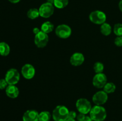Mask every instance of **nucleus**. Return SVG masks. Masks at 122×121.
<instances>
[{"label": "nucleus", "instance_id": "f257e3e1", "mask_svg": "<svg viewBox=\"0 0 122 121\" xmlns=\"http://www.w3.org/2000/svg\"><path fill=\"white\" fill-rule=\"evenodd\" d=\"M69 110L67 107L58 105L53 110L52 117L55 121H65L69 118Z\"/></svg>", "mask_w": 122, "mask_h": 121}, {"label": "nucleus", "instance_id": "f03ea898", "mask_svg": "<svg viewBox=\"0 0 122 121\" xmlns=\"http://www.w3.org/2000/svg\"><path fill=\"white\" fill-rule=\"evenodd\" d=\"M90 117L93 121H104L107 117V112L104 107L95 105L91 110Z\"/></svg>", "mask_w": 122, "mask_h": 121}, {"label": "nucleus", "instance_id": "7ed1b4c3", "mask_svg": "<svg viewBox=\"0 0 122 121\" xmlns=\"http://www.w3.org/2000/svg\"><path fill=\"white\" fill-rule=\"evenodd\" d=\"M76 107L79 112L85 115L89 113L92 109L90 102L85 98H79L76 103Z\"/></svg>", "mask_w": 122, "mask_h": 121}, {"label": "nucleus", "instance_id": "20e7f679", "mask_svg": "<svg viewBox=\"0 0 122 121\" xmlns=\"http://www.w3.org/2000/svg\"><path fill=\"white\" fill-rule=\"evenodd\" d=\"M5 79L8 85H15L20 80V74L16 69H10L6 73Z\"/></svg>", "mask_w": 122, "mask_h": 121}, {"label": "nucleus", "instance_id": "39448f33", "mask_svg": "<svg viewBox=\"0 0 122 121\" xmlns=\"http://www.w3.org/2000/svg\"><path fill=\"white\" fill-rule=\"evenodd\" d=\"M107 17L106 14L101 11L96 10L92 11L89 15V20L96 24H102L106 23Z\"/></svg>", "mask_w": 122, "mask_h": 121}, {"label": "nucleus", "instance_id": "423d86ee", "mask_svg": "<svg viewBox=\"0 0 122 121\" xmlns=\"http://www.w3.org/2000/svg\"><path fill=\"white\" fill-rule=\"evenodd\" d=\"M40 16L43 18H49L53 14L54 12V7L51 4L45 2L42 4L39 8Z\"/></svg>", "mask_w": 122, "mask_h": 121}, {"label": "nucleus", "instance_id": "0eeeda50", "mask_svg": "<svg viewBox=\"0 0 122 121\" xmlns=\"http://www.w3.org/2000/svg\"><path fill=\"white\" fill-rule=\"evenodd\" d=\"M71 34V29L68 25L60 24L56 29V34L61 39H67Z\"/></svg>", "mask_w": 122, "mask_h": 121}, {"label": "nucleus", "instance_id": "6e6552de", "mask_svg": "<svg viewBox=\"0 0 122 121\" xmlns=\"http://www.w3.org/2000/svg\"><path fill=\"white\" fill-rule=\"evenodd\" d=\"M49 37L48 34L41 31L39 33L35 36V43L36 46L39 48H43L45 47L48 42Z\"/></svg>", "mask_w": 122, "mask_h": 121}, {"label": "nucleus", "instance_id": "1a4fd4ad", "mask_svg": "<svg viewBox=\"0 0 122 121\" xmlns=\"http://www.w3.org/2000/svg\"><path fill=\"white\" fill-rule=\"evenodd\" d=\"M107 81V78L104 73L96 74L92 79L93 85L98 88H101L104 87Z\"/></svg>", "mask_w": 122, "mask_h": 121}, {"label": "nucleus", "instance_id": "9d476101", "mask_svg": "<svg viewBox=\"0 0 122 121\" xmlns=\"http://www.w3.org/2000/svg\"><path fill=\"white\" fill-rule=\"evenodd\" d=\"M108 100V94L104 90L97 92L92 97V101L95 105L101 106L105 104Z\"/></svg>", "mask_w": 122, "mask_h": 121}, {"label": "nucleus", "instance_id": "9b49d317", "mask_svg": "<svg viewBox=\"0 0 122 121\" xmlns=\"http://www.w3.org/2000/svg\"><path fill=\"white\" fill-rule=\"evenodd\" d=\"M21 74L26 79H32L35 74V69L34 66L29 64H26L21 68Z\"/></svg>", "mask_w": 122, "mask_h": 121}, {"label": "nucleus", "instance_id": "f8f14e48", "mask_svg": "<svg viewBox=\"0 0 122 121\" xmlns=\"http://www.w3.org/2000/svg\"><path fill=\"white\" fill-rule=\"evenodd\" d=\"M85 60V57L82 53L76 52L71 56L70 62V64L75 66H78L82 65Z\"/></svg>", "mask_w": 122, "mask_h": 121}, {"label": "nucleus", "instance_id": "ddd939ff", "mask_svg": "<svg viewBox=\"0 0 122 121\" xmlns=\"http://www.w3.org/2000/svg\"><path fill=\"white\" fill-rule=\"evenodd\" d=\"M23 121H39V113L35 110H28L23 115Z\"/></svg>", "mask_w": 122, "mask_h": 121}, {"label": "nucleus", "instance_id": "4468645a", "mask_svg": "<svg viewBox=\"0 0 122 121\" xmlns=\"http://www.w3.org/2000/svg\"><path fill=\"white\" fill-rule=\"evenodd\" d=\"M5 93L8 97L15 98L19 96V90L15 85H8L5 88Z\"/></svg>", "mask_w": 122, "mask_h": 121}, {"label": "nucleus", "instance_id": "2eb2a0df", "mask_svg": "<svg viewBox=\"0 0 122 121\" xmlns=\"http://www.w3.org/2000/svg\"><path fill=\"white\" fill-rule=\"evenodd\" d=\"M54 27V26L52 23L50 21H45L41 25V30L42 32H44L46 34H48L53 30Z\"/></svg>", "mask_w": 122, "mask_h": 121}, {"label": "nucleus", "instance_id": "dca6fc26", "mask_svg": "<svg viewBox=\"0 0 122 121\" xmlns=\"http://www.w3.org/2000/svg\"><path fill=\"white\" fill-rule=\"evenodd\" d=\"M10 52V47L9 45L5 42L0 43V55L3 56H6L8 55Z\"/></svg>", "mask_w": 122, "mask_h": 121}, {"label": "nucleus", "instance_id": "f3484780", "mask_svg": "<svg viewBox=\"0 0 122 121\" xmlns=\"http://www.w3.org/2000/svg\"><path fill=\"white\" fill-rule=\"evenodd\" d=\"M100 31H101V33L104 36H108L112 33V26L109 24L107 23H104L102 24L100 27Z\"/></svg>", "mask_w": 122, "mask_h": 121}, {"label": "nucleus", "instance_id": "a211bd4d", "mask_svg": "<svg viewBox=\"0 0 122 121\" xmlns=\"http://www.w3.org/2000/svg\"><path fill=\"white\" fill-rule=\"evenodd\" d=\"M27 16L29 19L31 20H34L37 19L39 16H40L39 14V9L36 8H30L27 13Z\"/></svg>", "mask_w": 122, "mask_h": 121}, {"label": "nucleus", "instance_id": "6ab92c4d", "mask_svg": "<svg viewBox=\"0 0 122 121\" xmlns=\"http://www.w3.org/2000/svg\"><path fill=\"white\" fill-rule=\"evenodd\" d=\"M116 89V86L113 83H107L103 87V90L107 94L114 93Z\"/></svg>", "mask_w": 122, "mask_h": 121}, {"label": "nucleus", "instance_id": "aec40b11", "mask_svg": "<svg viewBox=\"0 0 122 121\" xmlns=\"http://www.w3.org/2000/svg\"><path fill=\"white\" fill-rule=\"evenodd\" d=\"M51 115L48 111H43L39 113V121H50Z\"/></svg>", "mask_w": 122, "mask_h": 121}, {"label": "nucleus", "instance_id": "412c9836", "mask_svg": "<svg viewBox=\"0 0 122 121\" xmlns=\"http://www.w3.org/2000/svg\"><path fill=\"white\" fill-rule=\"evenodd\" d=\"M69 4V0H54V5L58 9H62L66 7Z\"/></svg>", "mask_w": 122, "mask_h": 121}, {"label": "nucleus", "instance_id": "4be33fe9", "mask_svg": "<svg viewBox=\"0 0 122 121\" xmlns=\"http://www.w3.org/2000/svg\"><path fill=\"white\" fill-rule=\"evenodd\" d=\"M104 69V64L100 62H97L94 65V70L96 74L102 73Z\"/></svg>", "mask_w": 122, "mask_h": 121}, {"label": "nucleus", "instance_id": "5701e85b", "mask_svg": "<svg viewBox=\"0 0 122 121\" xmlns=\"http://www.w3.org/2000/svg\"><path fill=\"white\" fill-rule=\"evenodd\" d=\"M114 33L117 36H122V24L120 23H117L114 25L113 28Z\"/></svg>", "mask_w": 122, "mask_h": 121}, {"label": "nucleus", "instance_id": "b1692460", "mask_svg": "<svg viewBox=\"0 0 122 121\" xmlns=\"http://www.w3.org/2000/svg\"><path fill=\"white\" fill-rule=\"evenodd\" d=\"M8 84L5 79H0V90H3L7 88Z\"/></svg>", "mask_w": 122, "mask_h": 121}, {"label": "nucleus", "instance_id": "393cba45", "mask_svg": "<svg viewBox=\"0 0 122 121\" xmlns=\"http://www.w3.org/2000/svg\"><path fill=\"white\" fill-rule=\"evenodd\" d=\"M114 44L118 47L122 46V36H117L114 39Z\"/></svg>", "mask_w": 122, "mask_h": 121}, {"label": "nucleus", "instance_id": "a878e982", "mask_svg": "<svg viewBox=\"0 0 122 121\" xmlns=\"http://www.w3.org/2000/svg\"><path fill=\"white\" fill-rule=\"evenodd\" d=\"M77 117V114H76V112L75 111H69V118L71 119H75V118Z\"/></svg>", "mask_w": 122, "mask_h": 121}, {"label": "nucleus", "instance_id": "bb28decb", "mask_svg": "<svg viewBox=\"0 0 122 121\" xmlns=\"http://www.w3.org/2000/svg\"><path fill=\"white\" fill-rule=\"evenodd\" d=\"M41 31V30H40L39 28H37V27H35L33 29V33H34L35 35H36V34H37L38 33H39Z\"/></svg>", "mask_w": 122, "mask_h": 121}, {"label": "nucleus", "instance_id": "cd10ccee", "mask_svg": "<svg viewBox=\"0 0 122 121\" xmlns=\"http://www.w3.org/2000/svg\"><path fill=\"white\" fill-rule=\"evenodd\" d=\"M82 121H93L92 119H91V117L90 116H85V117L83 118V119Z\"/></svg>", "mask_w": 122, "mask_h": 121}, {"label": "nucleus", "instance_id": "c85d7f7f", "mask_svg": "<svg viewBox=\"0 0 122 121\" xmlns=\"http://www.w3.org/2000/svg\"><path fill=\"white\" fill-rule=\"evenodd\" d=\"M119 7L120 10L122 12V0H120L119 3Z\"/></svg>", "mask_w": 122, "mask_h": 121}, {"label": "nucleus", "instance_id": "c756f323", "mask_svg": "<svg viewBox=\"0 0 122 121\" xmlns=\"http://www.w3.org/2000/svg\"><path fill=\"white\" fill-rule=\"evenodd\" d=\"M8 1H9L10 2H11V3L16 4L17 3V2H19L20 0H8Z\"/></svg>", "mask_w": 122, "mask_h": 121}, {"label": "nucleus", "instance_id": "7c9ffc66", "mask_svg": "<svg viewBox=\"0 0 122 121\" xmlns=\"http://www.w3.org/2000/svg\"><path fill=\"white\" fill-rule=\"evenodd\" d=\"M47 2L54 5V0H47Z\"/></svg>", "mask_w": 122, "mask_h": 121}, {"label": "nucleus", "instance_id": "2f4dec72", "mask_svg": "<svg viewBox=\"0 0 122 121\" xmlns=\"http://www.w3.org/2000/svg\"><path fill=\"white\" fill-rule=\"evenodd\" d=\"M65 121H75V119H74L68 118L67 119V120H66Z\"/></svg>", "mask_w": 122, "mask_h": 121}]
</instances>
